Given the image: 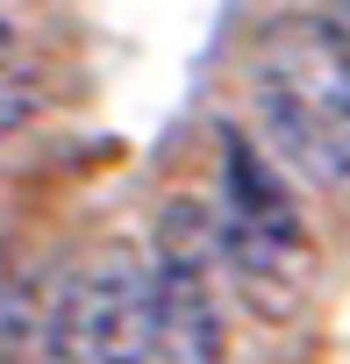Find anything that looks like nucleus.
<instances>
[{
	"label": "nucleus",
	"mask_w": 350,
	"mask_h": 364,
	"mask_svg": "<svg viewBox=\"0 0 350 364\" xmlns=\"http://www.w3.org/2000/svg\"><path fill=\"white\" fill-rule=\"evenodd\" d=\"M258 122L307 186H350V36L322 15H286L258 43Z\"/></svg>",
	"instance_id": "obj_1"
},
{
	"label": "nucleus",
	"mask_w": 350,
	"mask_h": 364,
	"mask_svg": "<svg viewBox=\"0 0 350 364\" xmlns=\"http://www.w3.org/2000/svg\"><path fill=\"white\" fill-rule=\"evenodd\" d=\"M215 243H222V272L236 286V300L265 321H286L307 286H314V243L307 222L286 193L279 164L250 143V136H222V215H215Z\"/></svg>",
	"instance_id": "obj_2"
},
{
	"label": "nucleus",
	"mask_w": 350,
	"mask_h": 364,
	"mask_svg": "<svg viewBox=\"0 0 350 364\" xmlns=\"http://www.w3.org/2000/svg\"><path fill=\"white\" fill-rule=\"evenodd\" d=\"M157 357V293L136 250H100L79 264L43 314V364H150Z\"/></svg>",
	"instance_id": "obj_3"
},
{
	"label": "nucleus",
	"mask_w": 350,
	"mask_h": 364,
	"mask_svg": "<svg viewBox=\"0 0 350 364\" xmlns=\"http://www.w3.org/2000/svg\"><path fill=\"white\" fill-rule=\"evenodd\" d=\"M150 293H157V350L171 364H222V243H215V215L201 200H171L157 215V264H150Z\"/></svg>",
	"instance_id": "obj_4"
},
{
	"label": "nucleus",
	"mask_w": 350,
	"mask_h": 364,
	"mask_svg": "<svg viewBox=\"0 0 350 364\" xmlns=\"http://www.w3.org/2000/svg\"><path fill=\"white\" fill-rule=\"evenodd\" d=\"M22 343H29V293H22L8 250H0V364H15Z\"/></svg>",
	"instance_id": "obj_5"
},
{
	"label": "nucleus",
	"mask_w": 350,
	"mask_h": 364,
	"mask_svg": "<svg viewBox=\"0 0 350 364\" xmlns=\"http://www.w3.org/2000/svg\"><path fill=\"white\" fill-rule=\"evenodd\" d=\"M29 114H36V79H22V72H0V136H15Z\"/></svg>",
	"instance_id": "obj_6"
},
{
	"label": "nucleus",
	"mask_w": 350,
	"mask_h": 364,
	"mask_svg": "<svg viewBox=\"0 0 350 364\" xmlns=\"http://www.w3.org/2000/svg\"><path fill=\"white\" fill-rule=\"evenodd\" d=\"M0 50H8V15H0Z\"/></svg>",
	"instance_id": "obj_7"
}]
</instances>
